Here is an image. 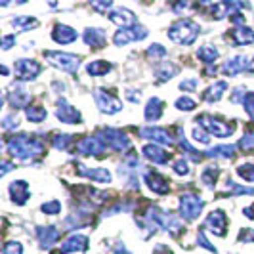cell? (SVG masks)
Here are the masks:
<instances>
[{
	"instance_id": "6da1fadb",
	"label": "cell",
	"mask_w": 254,
	"mask_h": 254,
	"mask_svg": "<svg viewBox=\"0 0 254 254\" xmlns=\"http://www.w3.org/2000/svg\"><path fill=\"white\" fill-rule=\"evenodd\" d=\"M6 149L15 159L31 161V159L40 157L44 153V143H42V140L35 138V136L19 134V136H13V138L6 141Z\"/></svg>"
},
{
	"instance_id": "7a4b0ae2",
	"label": "cell",
	"mask_w": 254,
	"mask_h": 254,
	"mask_svg": "<svg viewBox=\"0 0 254 254\" xmlns=\"http://www.w3.org/2000/svg\"><path fill=\"white\" fill-rule=\"evenodd\" d=\"M199 31L201 27L199 23H195L193 19H178L176 23L168 27V38L176 44H182V46H190L193 44L197 37H199Z\"/></svg>"
},
{
	"instance_id": "3957f363",
	"label": "cell",
	"mask_w": 254,
	"mask_h": 254,
	"mask_svg": "<svg viewBox=\"0 0 254 254\" xmlns=\"http://www.w3.org/2000/svg\"><path fill=\"white\" fill-rule=\"evenodd\" d=\"M204 208V201L195 195V193H184L180 195V216L184 218L186 222H193L197 220L199 214L203 212Z\"/></svg>"
},
{
	"instance_id": "277c9868",
	"label": "cell",
	"mask_w": 254,
	"mask_h": 254,
	"mask_svg": "<svg viewBox=\"0 0 254 254\" xmlns=\"http://www.w3.org/2000/svg\"><path fill=\"white\" fill-rule=\"evenodd\" d=\"M197 123H199L208 134H214L216 138H228V136L233 134V130H235L233 125H228V123L220 121V119L212 117V115H201V117H197Z\"/></svg>"
},
{
	"instance_id": "5b68a950",
	"label": "cell",
	"mask_w": 254,
	"mask_h": 254,
	"mask_svg": "<svg viewBox=\"0 0 254 254\" xmlns=\"http://www.w3.org/2000/svg\"><path fill=\"white\" fill-rule=\"evenodd\" d=\"M96 136L103 141L105 147H109V149H113V151H127L128 147H130V140H128L121 130H115V128H102Z\"/></svg>"
},
{
	"instance_id": "8992f818",
	"label": "cell",
	"mask_w": 254,
	"mask_h": 254,
	"mask_svg": "<svg viewBox=\"0 0 254 254\" xmlns=\"http://www.w3.org/2000/svg\"><path fill=\"white\" fill-rule=\"evenodd\" d=\"M44 58L50 65L62 69V71H67V73H75L80 65V60L76 56L65 54V52H44Z\"/></svg>"
},
{
	"instance_id": "52a82bcc",
	"label": "cell",
	"mask_w": 254,
	"mask_h": 254,
	"mask_svg": "<svg viewBox=\"0 0 254 254\" xmlns=\"http://www.w3.org/2000/svg\"><path fill=\"white\" fill-rule=\"evenodd\" d=\"M94 98H96V103H98V107H100L102 113L115 115L123 109V102H121L117 96L109 94L107 90L98 88L96 92H94Z\"/></svg>"
},
{
	"instance_id": "ba28073f",
	"label": "cell",
	"mask_w": 254,
	"mask_h": 254,
	"mask_svg": "<svg viewBox=\"0 0 254 254\" xmlns=\"http://www.w3.org/2000/svg\"><path fill=\"white\" fill-rule=\"evenodd\" d=\"M13 71H15L17 80L27 82V80H35L38 73L42 71V67L35 60H17L15 65H13Z\"/></svg>"
},
{
	"instance_id": "9c48e42d",
	"label": "cell",
	"mask_w": 254,
	"mask_h": 254,
	"mask_svg": "<svg viewBox=\"0 0 254 254\" xmlns=\"http://www.w3.org/2000/svg\"><path fill=\"white\" fill-rule=\"evenodd\" d=\"M147 37V31H145V27L141 25H134L130 27V29H121V31H117L113 37V42L117 46H125L128 42H134V40H141V38Z\"/></svg>"
},
{
	"instance_id": "30bf717a",
	"label": "cell",
	"mask_w": 254,
	"mask_h": 254,
	"mask_svg": "<svg viewBox=\"0 0 254 254\" xmlns=\"http://www.w3.org/2000/svg\"><path fill=\"white\" fill-rule=\"evenodd\" d=\"M76 174H78V176H84V178L94 180V182H100V184H109V182L113 180L111 172H109L107 168H102V166L90 168V166H84V165H80V163H76Z\"/></svg>"
},
{
	"instance_id": "8fae6325",
	"label": "cell",
	"mask_w": 254,
	"mask_h": 254,
	"mask_svg": "<svg viewBox=\"0 0 254 254\" xmlns=\"http://www.w3.org/2000/svg\"><path fill=\"white\" fill-rule=\"evenodd\" d=\"M56 117H58V121H62V123H65V125H78V123L82 121V117H80V113H78V109H75L73 105H69L64 98L58 100Z\"/></svg>"
},
{
	"instance_id": "7c38bea8",
	"label": "cell",
	"mask_w": 254,
	"mask_h": 254,
	"mask_svg": "<svg viewBox=\"0 0 254 254\" xmlns=\"http://www.w3.org/2000/svg\"><path fill=\"white\" fill-rule=\"evenodd\" d=\"M204 226L210 229V233H214L218 237H224L226 228H228V216L224 214V210H212L204 220Z\"/></svg>"
},
{
	"instance_id": "4fadbf2b",
	"label": "cell",
	"mask_w": 254,
	"mask_h": 254,
	"mask_svg": "<svg viewBox=\"0 0 254 254\" xmlns=\"http://www.w3.org/2000/svg\"><path fill=\"white\" fill-rule=\"evenodd\" d=\"M140 136L141 138H145V140L155 141L157 145H174L172 134H170L168 130H165V128H153V127L141 128Z\"/></svg>"
},
{
	"instance_id": "5bb4252c",
	"label": "cell",
	"mask_w": 254,
	"mask_h": 254,
	"mask_svg": "<svg viewBox=\"0 0 254 254\" xmlns=\"http://www.w3.org/2000/svg\"><path fill=\"white\" fill-rule=\"evenodd\" d=\"M143 180L147 184V188L153 191V193H159V195H165L170 191V182L161 176L159 172H151V170H145L143 172Z\"/></svg>"
},
{
	"instance_id": "9a60e30c",
	"label": "cell",
	"mask_w": 254,
	"mask_h": 254,
	"mask_svg": "<svg viewBox=\"0 0 254 254\" xmlns=\"http://www.w3.org/2000/svg\"><path fill=\"white\" fill-rule=\"evenodd\" d=\"M107 147L103 145V141L98 136H88L76 141V151L80 155H102Z\"/></svg>"
},
{
	"instance_id": "2e32d148",
	"label": "cell",
	"mask_w": 254,
	"mask_h": 254,
	"mask_svg": "<svg viewBox=\"0 0 254 254\" xmlns=\"http://www.w3.org/2000/svg\"><path fill=\"white\" fill-rule=\"evenodd\" d=\"M109 21H113L115 25H119L121 29H130V27L136 25V15L127 10V8H115L107 13Z\"/></svg>"
},
{
	"instance_id": "e0dca14e",
	"label": "cell",
	"mask_w": 254,
	"mask_h": 254,
	"mask_svg": "<svg viewBox=\"0 0 254 254\" xmlns=\"http://www.w3.org/2000/svg\"><path fill=\"white\" fill-rule=\"evenodd\" d=\"M88 237L86 235H80V233H73L67 241L62 245L60 254H69V253H84L88 249Z\"/></svg>"
},
{
	"instance_id": "ac0fdd59",
	"label": "cell",
	"mask_w": 254,
	"mask_h": 254,
	"mask_svg": "<svg viewBox=\"0 0 254 254\" xmlns=\"http://www.w3.org/2000/svg\"><path fill=\"white\" fill-rule=\"evenodd\" d=\"M249 58L247 56H235V58H231V60H228L226 64L220 67V71L224 73L226 76H235L239 75V73H243V71H247L249 69Z\"/></svg>"
},
{
	"instance_id": "d6986e66",
	"label": "cell",
	"mask_w": 254,
	"mask_h": 254,
	"mask_svg": "<svg viewBox=\"0 0 254 254\" xmlns=\"http://www.w3.org/2000/svg\"><path fill=\"white\" fill-rule=\"evenodd\" d=\"M143 157L147 161H151L153 165H166L170 161V153H166L163 147H159L157 143H149V145H143Z\"/></svg>"
},
{
	"instance_id": "ffe728a7",
	"label": "cell",
	"mask_w": 254,
	"mask_h": 254,
	"mask_svg": "<svg viewBox=\"0 0 254 254\" xmlns=\"http://www.w3.org/2000/svg\"><path fill=\"white\" fill-rule=\"evenodd\" d=\"M37 237L42 249H52L54 243L60 239V229L54 226H46V228H37Z\"/></svg>"
},
{
	"instance_id": "44dd1931",
	"label": "cell",
	"mask_w": 254,
	"mask_h": 254,
	"mask_svg": "<svg viewBox=\"0 0 254 254\" xmlns=\"http://www.w3.org/2000/svg\"><path fill=\"white\" fill-rule=\"evenodd\" d=\"M52 38L58 44H71V42H75L76 38H78V33L67 25H56L54 31H52Z\"/></svg>"
},
{
	"instance_id": "7402d4cb",
	"label": "cell",
	"mask_w": 254,
	"mask_h": 254,
	"mask_svg": "<svg viewBox=\"0 0 254 254\" xmlns=\"http://www.w3.org/2000/svg\"><path fill=\"white\" fill-rule=\"evenodd\" d=\"M10 195L15 204H25L29 199V184L23 180H15L10 184Z\"/></svg>"
},
{
	"instance_id": "603a6c76",
	"label": "cell",
	"mask_w": 254,
	"mask_h": 254,
	"mask_svg": "<svg viewBox=\"0 0 254 254\" xmlns=\"http://www.w3.org/2000/svg\"><path fill=\"white\" fill-rule=\"evenodd\" d=\"M6 100L10 102V105H12L13 109H21V107H25L27 109V107H29L27 103L31 102V96H29L21 86H15L12 92L6 94Z\"/></svg>"
},
{
	"instance_id": "cb8c5ba5",
	"label": "cell",
	"mask_w": 254,
	"mask_h": 254,
	"mask_svg": "<svg viewBox=\"0 0 254 254\" xmlns=\"http://www.w3.org/2000/svg\"><path fill=\"white\" fill-rule=\"evenodd\" d=\"M231 42L235 46H245V44H253L254 42V31L251 27H235L231 31Z\"/></svg>"
},
{
	"instance_id": "d4e9b609",
	"label": "cell",
	"mask_w": 254,
	"mask_h": 254,
	"mask_svg": "<svg viewBox=\"0 0 254 254\" xmlns=\"http://www.w3.org/2000/svg\"><path fill=\"white\" fill-rule=\"evenodd\" d=\"M163 111H165V103L161 102L159 98H151L147 105H145V121L147 123H155V121H159L161 117H163Z\"/></svg>"
},
{
	"instance_id": "484cf974",
	"label": "cell",
	"mask_w": 254,
	"mask_h": 254,
	"mask_svg": "<svg viewBox=\"0 0 254 254\" xmlns=\"http://www.w3.org/2000/svg\"><path fill=\"white\" fill-rule=\"evenodd\" d=\"M226 90H228V82L226 80H218L214 86H210V88H206V92H203V100L208 103L220 102V98L224 96Z\"/></svg>"
},
{
	"instance_id": "4316f807",
	"label": "cell",
	"mask_w": 254,
	"mask_h": 254,
	"mask_svg": "<svg viewBox=\"0 0 254 254\" xmlns=\"http://www.w3.org/2000/svg\"><path fill=\"white\" fill-rule=\"evenodd\" d=\"M82 38H84L86 46H90V48H102L105 44V33L102 29H86Z\"/></svg>"
},
{
	"instance_id": "83f0119b",
	"label": "cell",
	"mask_w": 254,
	"mask_h": 254,
	"mask_svg": "<svg viewBox=\"0 0 254 254\" xmlns=\"http://www.w3.org/2000/svg\"><path fill=\"white\" fill-rule=\"evenodd\" d=\"M178 73V67L170 62H163V64L157 67L155 75H157V82H165V80H170L172 76Z\"/></svg>"
},
{
	"instance_id": "f1b7e54d",
	"label": "cell",
	"mask_w": 254,
	"mask_h": 254,
	"mask_svg": "<svg viewBox=\"0 0 254 254\" xmlns=\"http://www.w3.org/2000/svg\"><path fill=\"white\" fill-rule=\"evenodd\" d=\"M233 155H235L233 145H216L204 153V157H208V159H231Z\"/></svg>"
},
{
	"instance_id": "f546056e",
	"label": "cell",
	"mask_w": 254,
	"mask_h": 254,
	"mask_svg": "<svg viewBox=\"0 0 254 254\" xmlns=\"http://www.w3.org/2000/svg\"><path fill=\"white\" fill-rule=\"evenodd\" d=\"M111 69H113V65L103 62V60H96V62H90V64L86 65V71H88V75H92V76L107 75Z\"/></svg>"
},
{
	"instance_id": "4dcf8cb0",
	"label": "cell",
	"mask_w": 254,
	"mask_h": 254,
	"mask_svg": "<svg viewBox=\"0 0 254 254\" xmlns=\"http://www.w3.org/2000/svg\"><path fill=\"white\" fill-rule=\"evenodd\" d=\"M197 58L201 62H204L206 65H212L218 60V50L214 46H210V44H204V46H201L197 50Z\"/></svg>"
},
{
	"instance_id": "1f68e13d",
	"label": "cell",
	"mask_w": 254,
	"mask_h": 254,
	"mask_svg": "<svg viewBox=\"0 0 254 254\" xmlns=\"http://www.w3.org/2000/svg\"><path fill=\"white\" fill-rule=\"evenodd\" d=\"M25 117L31 123H42L48 117V111L44 107H40V105H29L25 109Z\"/></svg>"
},
{
	"instance_id": "d6a6232c",
	"label": "cell",
	"mask_w": 254,
	"mask_h": 254,
	"mask_svg": "<svg viewBox=\"0 0 254 254\" xmlns=\"http://www.w3.org/2000/svg\"><path fill=\"white\" fill-rule=\"evenodd\" d=\"M253 195L254 190L253 188H243V186H239V184H235V182H231V180H228V184H226V190H224V193H222V197H226V195H229V197H233V195Z\"/></svg>"
},
{
	"instance_id": "836d02e7",
	"label": "cell",
	"mask_w": 254,
	"mask_h": 254,
	"mask_svg": "<svg viewBox=\"0 0 254 254\" xmlns=\"http://www.w3.org/2000/svg\"><path fill=\"white\" fill-rule=\"evenodd\" d=\"M218 174H220V168L216 165H208L203 170V174H201V182H203L206 188H212L216 184Z\"/></svg>"
},
{
	"instance_id": "e575fe53",
	"label": "cell",
	"mask_w": 254,
	"mask_h": 254,
	"mask_svg": "<svg viewBox=\"0 0 254 254\" xmlns=\"http://www.w3.org/2000/svg\"><path fill=\"white\" fill-rule=\"evenodd\" d=\"M12 25L17 27L19 31H29V29L37 27L38 21L35 19V17H31V15H23V17H15V19H12Z\"/></svg>"
},
{
	"instance_id": "d590c367",
	"label": "cell",
	"mask_w": 254,
	"mask_h": 254,
	"mask_svg": "<svg viewBox=\"0 0 254 254\" xmlns=\"http://www.w3.org/2000/svg\"><path fill=\"white\" fill-rule=\"evenodd\" d=\"M52 143L58 151H67L69 149V143H71V136L69 134H56L52 138Z\"/></svg>"
},
{
	"instance_id": "8d00e7d4",
	"label": "cell",
	"mask_w": 254,
	"mask_h": 254,
	"mask_svg": "<svg viewBox=\"0 0 254 254\" xmlns=\"http://www.w3.org/2000/svg\"><path fill=\"white\" fill-rule=\"evenodd\" d=\"M193 140L197 141V143L208 145V143H210V134H208L203 127H195L193 128Z\"/></svg>"
},
{
	"instance_id": "74e56055",
	"label": "cell",
	"mask_w": 254,
	"mask_h": 254,
	"mask_svg": "<svg viewBox=\"0 0 254 254\" xmlns=\"http://www.w3.org/2000/svg\"><path fill=\"white\" fill-rule=\"evenodd\" d=\"M40 210L44 212V214H50V216H56V214H60L62 212V203L60 201H50V203H44L40 206Z\"/></svg>"
},
{
	"instance_id": "f35d334b",
	"label": "cell",
	"mask_w": 254,
	"mask_h": 254,
	"mask_svg": "<svg viewBox=\"0 0 254 254\" xmlns=\"http://www.w3.org/2000/svg\"><path fill=\"white\" fill-rule=\"evenodd\" d=\"M237 174L245 182H254V165H239L237 166Z\"/></svg>"
},
{
	"instance_id": "ab89813d",
	"label": "cell",
	"mask_w": 254,
	"mask_h": 254,
	"mask_svg": "<svg viewBox=\"0 0 254 254\" xmlns=\"http://www.w3.org/2000/svg\"><path fill=\"white\" fill-rule=\"evenodd\" d=\"M176 107H178L180 111H193L197 107V103H195V100L188 98V96H182V98L176 100Z\"/></svg>"
},
{
	"instance_id": "60d3db41",
	"label": "cell",
	"mask_w": 254,
	"mask_h": 254,
	"mask_svg": "<svg viewBox=\"0 0 254 254\" xmlns=\"http://www.w3.org/2000/svg\"><path fill=\"white\" fill-rule=\"evenodd\" d=\"M147 56L153 58V62H157V60H161V58L166 56V48L161 46V44H151V46L147 48Z\"/></svg>"
},
{
	"instance_id": "b9f144b4",
	"label": "cell",
	"mask_w": 254,
	"mask_h": 254,
	"mask_svg": "<svg viewBox=\"0 0 254 254\" xmlns=\"http://www.w3.org/2000/svg\"><path fill=\"white\" fill-rule=\"evenodd\" d=\"M2 254H23V245L17 241H10L2 247Z\"/></svg>"
},
{
	"instance_id": "7bdbcfd3",
	"label": "cell",
	"mask_w": 254,
	"mask_h": 254,
	"mask_svg": "<svg viewBox=\"0 0 254 254\" xmlns=\"http://www.w3.org/2000/svg\"><path fill=\"white\" fill-rule=\"evenodd\" d=\"M17 127H19V121H17L15 113L4 115V119H2V128H4V130H13V128H17Z\"/></svg>"
},
{
	"instance_id": "ee69618b",
	"label": "cell",
	"mask_w": 254,
	"mask_h": 254,
	"mask_svg": "<svg viewBox=\"0 0 254 254\" xmlns=\"http://www.w3.org/2000/svg\"><path fill=\"white\" fill-rule=\"evenodd\" d=\"M172 168H174V172H176L178 176H188V174H190V166H188V161H186V159H178V161L172 165Z\"/></svg>"
},
{
	"instance_id": "f6af8a7d",
	"label": "cell",
	"mask_w": 254,
	"mask_h": 254,
	"mask_svg": "<svg viewBox=\"0 0 254 254\" xmlns=\"http://www.w3.org/2000/svg\"><path fill=\"white\" fill-rule=\"evenodd\" d=\"M239 147H241V149H245V151H251V149H254V132H247V134L243 136L241 141H239Z\"/></svg>"
},
{
	"instance_id": "bcb514c9",
	"label": "cell",
	"mask_w": 254,
	"mask_h": 254,
	"mask_svg": "<svg viewBox=\"0 0 254 254\" xmlns=\"http://www.w3.org/2000/svg\"><path fill=\"white\" fill-rule=\"evenodd\" d=\"M197 86H199V78H188V80L180 82V90H184V92H195Z\"/></svg>"
},
{
	"instance_id": "7dc6e473",
	"label": "cell",
	"mask_w": 254,
	"mask_h": 254,
	"mask_svg": "<svg viewBox=\"0 0 254 254\" xmlns=\"http://www.w3.org/2000/svg\"><path fill=\"white\" fill-rule=\"evenodd\" d=\"M239 241L245 243H254V229L251 228H245L239 231Z\"/></svg>"
},
{
	"instance_id": "c3c4849f",
	"label": "cell",
	"mask_w": 254,
	"mask_h": 254,
	"mask_svg": "<svg viewBox=\"0 0 254 254\" xmlns=\"http://www.w3.org/2000/svg\"><path fill=\"white\" fill-rule=\"evenodd\" d=\"M197 241L201 243V247H203V249H206V251H210V253L216 254V249H214V247L210 245V241L204 237V231H199V233H197Z\"/></svg>"
},
{
	"instance_id": "681fc988",
	"label": "cell",
	"mask_w": 254,
	"mask_h": 254,
	"mask_svg": "<svg viewBox=\"0 0 254 254\" xmlns=\"http://www.w3.org/2000/svg\"><path fill=\"white\" fill-rule=\"evenodd\" d=\"M90 6H92V10H98V12H105V13H107V10L113 8V4H111L109 0H107V2H92Z\"/></svg>"
},
{
	"instance_id": "f907efd6",
	"label": "cell",
	"mask_w": 254,
	"mask_h": 254,
	"mask_svg": "<svg viewBox=\"0 0 254 254\" xmlns=\"http://www.w3.org/2000/svg\"><path fill=\"white\" fill-rule=\"evenodd\" d=\"M12 44H15V35H6L2 38V50H10Z\"/></svg>"
},
{
	"instance_id": "816d5d0a",
	"label": "cell",
	"mask_w": 254,
	"mask_h": 254,
	"mask_svg": "<svg viewBox=\"0 0 254 254\" xmlns=\"http://www.w3.org/2000/svg\"><path fill=\"white\" fill-rule=\"evenodd\" d=\"M125 96H127L130 102H134V103L140 102V94H134V90H127V94H125Z\"/></svg>"
},
{
	"instance_id": "f5cc1de1",
	"label": "cell",
	"mask_w": 254,
	"mask_h": 254,
	"mask_svg": "<svg viewBox=\"0 0 254 254\" xmlns=\"http://www.w3.org/2000/svg\"><path fill=\"white\" fill-rule=\"evenodd\" d=\"M153 254H172V253H170V249L166 245H157V249H155Z\"/></svg>"
},
{
	"instance_id": "db71d44e",
	"label": "cell",
	"mask_w": 254,
	"mask_h": 254,
	"mask_svg": "<svg viewBox=\"0 0 254 254\" xmlns=\"http://www.w3.org/2000/svg\"><path fill=\"white\" fill-rule=\"evenodd\" d=\"M111 254H130L127 251V247H125V245H117V247H115V251Z\"/></svg>"
},
{
	"instance_id": "11a10c76",
	"label": "cell",
	"mask_w": 254,
	"mask_h": 254,
	"mask_svg": "<svg viewBox=\"0 0 254 254\" xmlns=\"http://www.w3.org/2000/svg\"><path fill=\"white\" fill-rule=\"evenodd\" d=\"M243 214H245L247 218H251V220H254V204H251L249 208H245V210H243Z\"/></svg>"
},
{
	"instance_id": "9f6ffc18",
	"label": "cell",
	"mask_w": 254,
	"mask_h": 254,
	"mask_svg": "<svg viewBox=\"0 0 254 254\" xmlns=\"http://www.w3.org/2000/svg\"><path fill=\"white\" fill-rule=\"evenodd\" d=\"M188 8H190V4H188V2H180V4L174 6V12L178 13V12H182V10H188Z\"/></svg>"
},
{
	"instance_id": "6f0895ef",
	"label": "cell",
	"mask_w": 254,
	"mask_h": 254,
	"mask_svg": "<svg viewBox=\"0 0 254 254\" xmlns=\"http://www.w3.org/2000/svg\"><path fill=\"white\" fill-rule=\"evenodd\" d=\"M10 170H12V165H10L8 161H4V163H2V176H6Z\"/></svg>"
},
{
	"instance_id": "680465c9",
	"label": "cell",
	"mask_w": 254,
	"mask_h": 254,
	"mask_svg": "<svg viewBox=\"0 0 254 254\" xmlns=\"http://www.w3.org/2000/svg\"><path fill=\"white\" fill-rule=\"evenodd\" d=\"M247 71H249V73H254V60L249 64V69H247Z\"/></svg>"
}]
</instances>
